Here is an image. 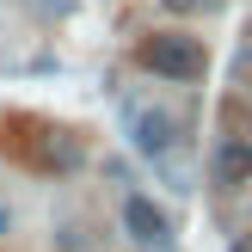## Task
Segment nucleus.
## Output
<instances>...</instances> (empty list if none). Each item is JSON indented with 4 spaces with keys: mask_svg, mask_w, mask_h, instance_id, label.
<instances>
[{
    "mask_svg": "<svg viewBox=\"0 0 252 252\" xmlns=\"http://www.w3.org/2000/svg\"><path fill=\"white\" fill-rule=\"evenodd\" d=\"M123 228L142 246H166L172 240V221H166V209H160L154 197H123Z\"/></svg>",
    "mask_w": 252,
    "mask_h": 252,
    "instance_id": "2",
    "label": "nucleus"
},
{
    "mask_svg": "<svg viewBox=\"0 0 252 252\" xmlns=\"http://www.w3.org/2000/svg\"><path fill=\"white\" fill-rule=\"evenodd\" d=\"M0 228H6V209H0Z\"/></svg>",
    "mask_w": 252,
    "mask_h": 252,
    "instance_id": "7",
    "label": "nucleus"
},
{
    "mask_svg": "<svg viewBox=\"0 0 252 252\" xmlns=\"http://www.w3.org/2000/svg\"><path fill=\"white\" fill-rule=\"evenodd\" d=\"M216 185L221 191H240V185H252V142L246 135H228L216 154Z\"/></svg>",
    "mask_w": 252,
    "mask_h": 252,
    "instance_id": "3",
    "label": "nucleus"
},
{
    "mask_svg": "<svg viewBox=\"0 0 252 252\" xmlns=\"http://www.w3.org/2000/svg\"><path fill=\"white\" fill-rule=\"evenodd\" d=\"M37 166H49V172H74V166H80V135L49 129L43 142H37Z\"/></svg>",
    "mask_w": 252,
    "mask_h": 252,
    "instance_id": "5",
    "label": "nucleus"
},
{
    "mask_svg": "<svg viewBox=\"0 0 252 252\" xmlns=\"http://www.w3.org/2000/svg\"><path fill=\"white\" fill-rule=\"evenodd\" d=\"M129 135H135V148H142L148 160H160V154L172 148V117H166V111H135Z\"/></svg>",
    "mask_w": 252,
    "mask_h": 252,
    "instance_id": "4",
    "label": "nucleus"
},
{
    "mask_svg": "<svg viewBox=\"0 0 252 252\" xmlns=\"http://www.w3.org/2000/svg\"><path fill=\"white\" fill-rule=\"evenodd\" d=\"M135 62H142L148 74H160V80H203V68H209L203 43H197V37H172V31H160V37H142Z\"/></svg>",
    "mask_w": 252,
    "mask_h": 252,
    "instance_id": "1",
    "label": "nucleus"
},
{
    "mask_svg": "<svg viewBox=\"0 0 252 252\" xmlns=\"http://www.w3.org/2000/svg\"><path fill=\"white\" fill-rule=\"evenodd\" d=\"M228 252H252V234H234V246Z\"/></svg>",
    "mask_w": 252,
    "mask_h": 252,
    "instance_id": "6",
    "label": "nucleus"
}]
</instances>
